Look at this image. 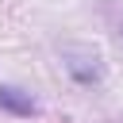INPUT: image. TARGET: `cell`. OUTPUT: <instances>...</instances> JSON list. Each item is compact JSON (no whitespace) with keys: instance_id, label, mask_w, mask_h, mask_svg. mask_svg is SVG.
<instances>
[{"instance_id":"cell-1","label":"cell","mask_w":123,"mask_h":123,"mask_svg":"<svg viewBox=\"0 0 123 123\" xmlns=\"http://www.w3.org/2000/svg\"><path fill=\"white\" fill-rule=\"evenodd\" d=\"M0 108H8V111H15V115H31L35 111V100L31 96H23L19 88H0Z\"/></svg>"}]
</instances>
